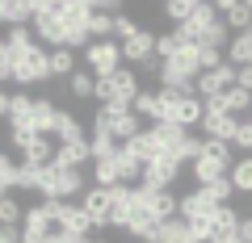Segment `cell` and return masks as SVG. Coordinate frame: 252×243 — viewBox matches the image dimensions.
I'll list each match as a JSON object with an SVG mask.
<instances>
[{
  "label": "cell",
  "instance_id": "cell-1",
  "mask_svg": "<svg viewBox=\"0 0 252 243\" xmlns=\"http://www.w3.org/2000/svg\"><path fill=\"white\" fill-rule=\"evenodd\" d=\"M193 180L202 185H215V180H227L231 176V143H215V138H202V155L193 163Z\"/></svg>",
  "mask_w": 252,
  "mask_h": 243
},
{
  "label": "cell",
  "instance_id": "cell-2",
  "mask_svg": "<svg viewBox=\"0 0 252 243\" xmlns=\"http://www.w3.org/2000/svg\"><path fill=\"white\" fill-rule=\"evenodd\" d=\"M38 193H42V201H67L76 193H84V176L76 168L46 163V168H38Z\"/></svg>",
  "mask_w": 252,
  "mask_h": 243
},
{
  "label": "cell",
  "instance_id": "cell-3",
  "mask_svg": "<svg viewBox=\"0 0 252 243\" xmlns=\"http://www.w3.org/2000/svg\"><path fill=\"white\" fill-rule=\"evenodd\" d=\"M202 117H206L202 97H181L172 88H160V122H177L181 130H189V126H202Z\"/></svg>",
  "mask_w": 252,
  "mask_h": 243
},
{
  "label": "cell",
  "instance_id": "cell-4",
  "mask_svg": "<svg viewBox=\"0 0 252 243\" xmlns=\"http://www.w3.org/2000/svg\"><path fill=\"white\" fill-rule=\"evenodd\" d=\"M93 135H114V143H130V138H139L143 130H139V113L135 109H122V113H109V109H101L97 117H93Z\"/></svg>",
  "mask_w": 252,
  "mask_h": 243
},
{
  "label": "cell",
  "instance_id": "cell-5",
  "mask_svg": "<svg viewBox=\"0 0 252 243\" xmlns=\"http://www.w3.org/2000/svg\"><path fill=\"white\" fill-rule=\"evenodd\" d=\"M84 63H89V72L97 76V80L122 72V42H93L89 51H84Z\"/></svg>",
  "mask_w": 252,
  "mask_h": 243
},
{
  "label": "cell",
  "instance_id": "cell-6",
  "mask_svg": "<svg viewBox=\"0 0 252 243\" xmlns=\"http://www.w3.org/2000/svg\"><path fill=\"white\" fill-rule=\"evenodd\" d=\"M177 176H181V160L172 151H164L160 160H152L143 168V180H139V185H147V189H168Z\"/></svg>",
  "mask_w": 252,
  "mask_h": 243
},
{
  "label": "cell",
  "instance_id": "cell-7",
  "mask_svg": "<svg viewBox=\"0 0 252 243\" xmlns=\"http://www.w3.org/2000/svg\"><path fill=\"white\" fill-rule=\"evenodd\" d=\"M227 88H235V67H231V63L215 67V72H202V76H198V84H193V92H198L202 101H215V97H223Z\"/></svg>",
  "mask_w": 252,
  "mask_h": 243
},
{
  "label": "cell",
  "instance_id": "cell-8",
  "mask_svg": "<svg viewBox=\"0 0 252 243\" xmlns=\"http://www.w3.org/2000/svg\"><path fill=\"white\" fill-rule=\"evenodd\" d=\"M135 185H118V189H109V226H130V218H135Z\"/></svg>",
  "mask_w": 252,
  "mask_h": 243
},
{
  "label": "cell",
  "instance_id": "cell-9",
  "mask_svg": "<svg viewBox=\"0 0 252 243\" xmlns=\"http://www.w3.org/2000/svg\"><path fill=\"white\" fill-rule=\"evenodd\" d=\"M202 130H206V138H215V143H235V135H240V117H231V113H206V117H202Z\"/></svg>",
  "mask_w": 252,
  "mask_h": 243
},
{
  "label": "cell",
  "instance_id": "cell-10",
  "mask_svg": "<svg viewBox=\"0 0 252 243\" xmlns=\"http://www.w3.org/2000/svg\"><path fill=\"white\" fill-rule=\"evenodd\" d=\"M59 231L72 235V239H89L93 218L84 214V206H67V201H63V210H59Z\"/></svg>",
  "mask_w": 252,
  "mask_h": 243
},
{
  "label": "cell",
  "instance_id": "cell-11",
  "mask_svg": "<svg viewBox=\"0 0 252 243\" xmlns=\"http://www.w3.org/2000/svg\"><path fill=\"white\" fill-rule=\"evenodd\" d=\"M122 59H130V63H139V67H143L147 59H156V34L152 29H139L135 38H126L122 42Z\"/></svg>",
  "mask_w": 252,
  "mask_h": 243
},
{
  "label": "cell",
  "instance_id": "cell-12",
  "mask_svg": "<svg viewBox=\"0 0 252 243\" xmlns=\"http://www.w3.org/2000/svg\"><path fill=\"white\" fill-rule=\"evenodd\" d=\"M215 210H219V206L206 197V193H202V189H193L189 197H181V214H177V218H185V222H206V218L215 214Z\"/></svg>",
  "mask_w": 252,
  "mask_h": 243
},
{
  "label": "cell",
  "instance_id": "cell-13",
  "mask_svg": "<svg viewBox=\"0 0 252 243\" xmlns=\"http://www.w3.org/2000/svg\"><path fill=\"white\" fill-rule=\"evenodd\" d=\"M80 206L93 218V226H109V189H84Z\"/></svg>",
  "mask_w": 252,
  "mask_h": 243
},
{
  "label": "cell",
  "instance_id": "cell-14",
  "mask_svg": "<svg viewBox=\"0 0 252 243\" xmlns=\"http://www.w3.org/2000/svg\"><path fill=\"white\" fill-rule=\"evenodd\" d=\"M0 21L9 29L30 26V21H34V0H0Z\"/></svg>",
  "mask_w": 252,
  "mask_h": 243
},
{
  "label": "cell",
  "instance_id": "cell-15",
  "mask_svg": "<svg viewBox=\"0 0 252 243\" xmlns=\"http://www.w3.org/2000/svg\"><path fill=\"white\" fill-rule=\"evenodd\" d=\"M34 105H38V97H30V92H17L13 97V109H9L13 130H34Z\"/></svg>",
  "mask_w": 252,
  "mask_h": 243
},
{
  "label": "cell",
  "instance_id": "cell-16",
  "mask_svg": "<svg viewBox=\"0 0 252 243\" xmlns=\"http://www.w3.org/2000/svg\"><path fill=\"white\" fill-rule=\"evenodd\" d=\"M126 147H130V155H135V160L143 163V168H147L152 160H160V155H164V147H160V138H156V130H143V135H139V138H130Z\"/></svg>",
  "mask_w": 252,
  "mask_h": 243
},
{
  "label": "cell",
  "instance_id": "cell-17",
  "mask_svg": "<svg viewBox=\"0 0 252 243\" xmlns=\"http://www.w3.org/2000/svg\"><path fill=\"white\" fill-rule=\"evenodd\" d=\"M55 135H59V147H67V143H89V138H84L80 117H72L67 109H59V117H55Z\"/></svg>",
  "mask_w": 252,
  "mask_h": 243
},
{
  "label": "cell",
  "instance_id": "cell-18",
  "mask_svg": "<svg viewBox=\"0 0 252 243\" xmlns=\"http://www.w3.org/2000/svg\"><path fill=\"white\" fill-rule=\"evenodd\" d=\"M210 226H215V239H235V235H240V214H235L231 206H219L215 214H210Z\"/></svg>",
  "mask_w": 252,
  "mask_h": 243
},
{
  "label": "cell",
  "instance_id": "cell-19",
  "mask_svg": "<svg viewBox=\"0 0 252 243\" xmlns=\"http://www.w3.org/2000/svg\"><path fill=\"white\" fill-rule=\"evenodd\" d=\"M84 160H93V151H89V143H67V147H59V151H55V168H76L80 172V163Z\"/></svg>",
  "mask_w": 252,
  "mask_h": 243
},
{
  "label": "cell",
  "instance_id": "cell-20",
  "mask_svg": "<svg viewBox=\"0 0 252 243\" xmlns=\"http://www.w3.org/2000/svg\"><path fill=\"white\" fill-rule=\"evenodd\" d=\"M215 9L227 17V29H235V34H244V29L252 26V4H231V0H223Z\"/></svg>",
  "mask_w": 252,
  "mask_h": 243
},
{
  "label": "cell",
  "instance_id": "cell-21",
  "mask_svg": "<svg viewBox=\"0 0 252 243\" xmlns=\"http://www.w3.org/2000/svg\"><path fill=\"white\" fill-rule=\"evenodd\" d=\"M227 59H231V67H252V26L244 29V34L231 38V46H227Z\"/></svg>",
  "mask_w": 252,
  "mask_h": 243
},
{
  "label": "cell",
  "instance_id": "cell-22",
  "mask_svg": "<svg viewBox=\"0 0 252 243\" xmlns=\"http://www.w3.org/2000/svg\"><path fill=\"white\" fill-rule=\"evenodd\" d=\"M93 180H97V189H118V185H122L118 155H109V160H97V163H93Z\"/></svg>",
  "mask_w": 252,
  "mask_h": 243
},
{
  "label": "cell",
  "instance_id": "cell-23",
  "mask_svg": "<svg viewBox=\"0 0 252 243\" xmlns=\"http://www.w3.org/2000/svg\"><path fill=\"white\" fill-rule=\"evenodd\" d=\"M152 130H156V138H160V147H164V151H172V155H177V151H181V143L189 138V130H181L177 122H156Z\"/></svg>",
  "mask_w": 252,
  "mask_h": 243
},
{
  "label": "cell",
  "instance_id": "cell-24",
  "mask_svg": "<svg viewBox=\"0 0 252 243\" xmlns=\"http://www.w3.org/2000/svg\"><path fill=\"white\" fill-rule=\"evenodd\" d=\"M76 72H80V67H76V51H72V46H59V51H51V76L72 80Z\"/></svg>",
  "mask_w": 252,
  "mask_h": 243
},
{
  "label": "cell",
  "instance_id": "cell-25",
  "mask_svg": "<svg viewBox=\"0 0 252 243\" xmlns=\"http://www.w3.org/2000/svg\"><path fill=\"white\" fill-rule=\"evenodd\" d=\"M223 109H227L231 117L252 113V92H248V88H240V84H235V88H227V92H223Z\"/></svg>",
  "mask_w": 252,
  "mask_h": 243
},
{
  "label": "cell",
  "instance_id": "cell-26",
  "mask_svg": "<svg viewBox=\"0 0 252 243\" xmlns=\"http://www.w3.org/2000/svg\"><path fill=\"white\" fill-rule=\"evenodd\" d=\"M118 172H122V185H135V180H143V163L130 155V147H118Z\"/></svg>",
  "mask_w": 252,
  "mask_h": 243
},
{
  "label": "cell",
  "instance_id": "cell-27",
  "mask_svg": "<svg viewBox=\"0 0 252 243\" xmlns=\"http://www.w3.org/2000/svg\"><path fill=\"white\" fill-rule=\"evenodd\" d=\"M164 13H168L177 26H185V21L198 17V0H168V4H164Z\"/></svg>",
  "mask_w": 252,
  "mask_h": 243
},
{
  "label": "cell",
  "instance_id": "cell-28",
  "mask_svg": "<svg viewBox=\"0 0 252 243\" xmlns=\"http://www.w3.org/2000/svg\"><path fill=\"white\" fill-rule=\"evenodd\" d=\"M231 185H235V193H252V155L231 163Z\"/></svg>",
  "mask_w": 252,
  "mask_h": 243
},
{
  "label": "cell",
  "instance_id": "cell-29",
  "mask_svg": "<svg viewBox=\"0 0 252 243\" xmlns=\"http://www.w3.org/2000/svg\"><path fill=\"white\" fill-rule=\"evenodd\" d=\"M160 243H193V235H189V222H185V218H172V222H164Z\"/></svg>",
  "mask_w": 252,
  "mask_h": 243
},
{
  "label": "cell",
  "instance_id": "cell-30",
  "mask_svg": "<svg viewBox=\"0 0 252 243\" xmlns=\"http://www.w3.org/2000/svg\"><path fill=\"white\" fill-rule=\"evenodd\" d=\"M67 92H72V97H97V76L93 72H76L72 80H67Z\"/></svg>",
  "mask_w": 252,
  "mask_h": 243
},
{
  "label": "cell",
  "instance_id": "cell-31",
  "mask_svg": "<svg viewBox=\"0 0 252 243\" xmlns=\"http://www.w3.org/2000/svg\"><path fill=\"white\" fill-rule=\"evenodd\" d=\"M135 113H139V117H147V122H160V92H139Z\"/></svg>",
  "mask_w": 252,
  "mask_h": 243
},
{
  "label": "cell",
  "instance_id": "cell-32",
  "mask_svg": "<svg viewBox=\"0 0 252 243\" xmlns=\"http://www.w3.org/2000/svg\"><path fill=\"white\" fill-rule=\"evenodd\" d=\"M17 168L21 163H13L9 155H0V197H9V189H17Z\"/></svg>",
  "mask_w": 252,
  "mask_h": 243
},
{
  "label": "cell",
  "instance_id": "cell-33",
  "mask_svg": "<svg viewBox=\"0 0 252 243\" xmlns=\"http://www.w3.org/2000/svg\"><path fill=\"white\" fill-rule=\"evenodd\" d=\"M202 193H206L215 206H227V197L235 193V185H231V176H227V180H215V185H202Z\"/></svg>",
  "mask_w": 252,
  "mask_h": 243
},
{
  "label": "cell",
  "instance_id": "cell-34",
  "mask_svg": "<svg viewBox=\"0 0 252 243\" xmlns=\"http://www.w3.org/2000/svg\"><path fill=\"white\" fill-rule=\"evenodd\" d=\"M26 218V210L17 206V197H0V226H17Z\"/></svg>",
  "mask_w": 252,
  "mask_h": 243
},
{
  "label": "cell",
  "instance_id": "cell-35",
  "mask_svg": "<svg viewBox=\"0 0 252 243\" xmlns=\"http://www.w3.org/2000/svg\"><path fill=\"white\" fill-rule=\"evenodd\" d=\"M139 29H143L139 21H130L126 13H118V17H114V42H126V38H135Z\"/></svg>",
  "mask_w": 252,
  "mask_h": 243
},
{
  "label": "cell",
  "instance_id": "cell-36",
  "mask_svg": "<svg viewBox=\"0 0 252 243\" xmlns=\"http://www.w3.org/2000/svg\"><path fill=\"white\" fill-rule=\"evenodd\" d=\"M9 138H13V147H17V151L26 155V151H30V147H34V143H38V138H42V135H34V130H13Z\"/></svg>",
  "mask_w": 252,
  "mask_h": 243
},
{
  "label": "cell",
  "instance_id": "cell-37",
  "mask_svg": "<svg viewBox=\"0 0 252 243\" xmlns=\"http://www.w3.org/2000/svg\"><path fill=\"white\" fill-rule=\"evenodd\" d=\"M17 189H34V193H38V168L21 163V168H17Z\"/></svg>",
  "mask_w": 252,
  "mask_h": 243
},
{
  "label": "cell",
  "instance_id": "cell-38",
  "mask_svg": "<svg viewBox=\"0 0 252 243\" xmlns=\"http://www.w3.org/2000/svg\"><path fill=\"white\" fill-rule=\"evenodd\" d=\"M235 147H240V151H252V117H248V122H240V135H235Z\"/></svg>",
  "mask_w": 252,
  "mask_h": 243
},
{
  "label": "cell",
  "instance_id": "cell-39",
  "mask_svg": "<svg viewBox=\"0 0 252 243\" xmlns=\"http://www.w3.org/2000/svg\"><path fill=\"white\" fill-rule=\"evenodd\" d=\"M0 243H21V226H0Z\"/></svg>",
  "mask_w": 252,
  "mask_h": 243
},
{
  "label": "cell",
  "instance_id": "cell-40",
  "mask_svg": "<svg viewBox=\"0 0 252 243\" xmlns=\"http://www.w3.org/2000/svg\"><path fill=\"white\" fill-rule=\"evenodd\" d=\"M235 84L252 92V67H235Z\"/></svg>",
  "mask_w": 252,
  "mask_h": 243
},
{
  "label": "cell",
  "instance_id": "cell-41",
  "mask_svg": "<svg viewBox=\"0 0 252 243\" xmlns=\"http://www.w3.org/2000/svg\"><path fill=\"white\" fill-rule=\"evenodd\" d=\"M240 243H252V218H240Z\"/></svg>",
  "mask_w": 252,
  "mask_h": 243
},
{
  "label": "cell",
  "instance_id": "cell-42",
  "mask_svg": "<svg viewBox=\"0 0 252 243\" xmlns=\"http://www.w3.org/2000/svg\"><path fill=\"white\" fill-rule=\"evenodd\" d=\"M4 80H13V63H9V54L0 59V84H4Z\"/></svg>",
  "mask_w": 252,
  "mask_h": 243
},
{
  "label": "cell",
  "instance_id": "cell-43",
  "mask_svg": "<svg viewBox=\"0 0 252 243\" xmlns=\"http://www.w3.org/2000/svg\"><path fill=\"white\" fill-rule=\"evenodd\" d=\"M42 243H76V239H72V235H63V231H55V235H46Z\"/></svg>",
  "mask_w": 252,
  "mask_h": 243
},
{
  "label": "cell",
  "instance_id": "cell-44",
  "mask_svg": "<svg viewBox=\"0 0 252 243\" xmlns=\"http://www.w3.org/2000/svg\"><path fill=\"white\" fill-rule=\"evenodd\" d=\"M9 109H13V97H4V92H0V113L9 117Z\"/></svg>",
  "mask_w": 252,
  "mask_h": 243
},
{
  "label": "cell",
  "instance_id": "cell-45",
  "mask_svg": "<svg viewBox=\"0 0 252 243\" xmlns=\"http://www.w3.org/2000/svg\"><path fill=\"white\" fill-rule=\"evenodd\" d=\"M4 54H9V46H4V38H0V59H4Z\"/></svg>",
  "mask_w": 252,
  "mask_h": 243
},
{
  "label": "cell",
  "instance_id": "cell-46",
  "mask_svg": "<svg viewBox=\"0 0 252 243\" xmlns=\"http://www.w3.org/2000/svg\"><path fill=\"white\" fill-rule=\"evenodd\" d=\"M215 243H240V235H235V239H215Z\"/></svg>",
  "mask_w": 252,
  "mask_h": 243
}]
</instances>
